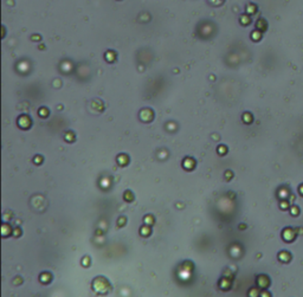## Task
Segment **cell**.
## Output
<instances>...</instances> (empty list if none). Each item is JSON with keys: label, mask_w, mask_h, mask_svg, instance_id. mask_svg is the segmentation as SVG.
Instances as JSON below:
<instances>
[{"label": "cell", "mask_w": 303, "mask_h": 297, "mask_svg": "<svg viewBox=\"0 0 303 297\" xmlns=\"http://www.w3.org/2000/svg\"><path fill=\"white\" fill-rule=\"evenodd\" d=\"M278 258H279V260L287 263V262H289L290 260L291 256H290V253H288V252H281V253L278 255Z\"/></svg>", "instance_id": "obj_2"}, {"label": "cell", "mask_w": 303, "mask_h": 297, "mask_svg": "<svg viewBox=\"0 0 303 297\" xmlns=\"http://www.w3.org/2000/svg\"><path fill=\"white\" fill-rule=\"evenodd\" d=\"M290 212H291V214H292L294 217H296V215H298V214H300V208H298L297 206H294V207H291Z\"/></svg>", "instance_id": "obj_4"}, {"label": "cell", "mask_w": 303, "mask_h": 297, "mask_svg": "<svg viewBox=\"0 0 303 297\" xmlns=\"http://www.w3.org/2000/svg\"><path fill=\"white\" fill-rule=\"evenodd\" d=\"M298 192H300V194H301V195L303 197V185H301V186H300V188H298Z\"/></svg>", "instance_id": "obj_6"}, {"label": "cell", "mask_w": 303, "mask_h": 297, "mask_svg": "<svg viewBox=\"0 0 303 297\" xmlns=\"http://www.w3.org/2000/svg\"><path fill=\"white\" fill-rule=\"evenodd\" d=\"M258 283H259V285L262 284L263 286L265 288V286H268V284H269V279H268V277L262 276V277H259V278H258Z\"/></svg>", "instance_id": "obj_3"}, {"label": "cell", "mask_w": 303, "mask_h": 297, "mask_svg": "<svg viewBox=\"0 0 303 297\" xmlns=\"http://www.w3.org/2000/svg\"><path fill=\"white\" fill-rule=\"evenodd\" d=\"M282 237H283V239L287 241H292L295 239V237H296V233H295V231L292 230V228H289V227H287V228H284L283 230V233H282Z\"/></svg>", "instance_id": "obj_1"}, {"label": "cell", "mask_w": 303, "mask_h": 297, "mask_svg": "<svg viewBox=\"0 0 303 297\" xmlns=\"http://www.w3.org/2000/svg\"><path fill=\"white\" fill-rule=\"evenodd\" d=\"M289 206V202L288 201H282V204H281V207L283 208V210H285L287 207Z\"/></svg>", "instance_id": "obj_5"}]
</instances>
